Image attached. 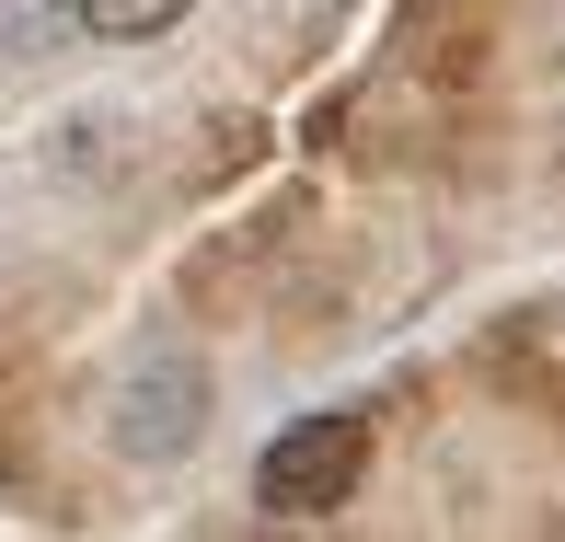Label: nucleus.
Listing matches in <instances>:
<instances>
[{
	"mask_svg": "<svg viewBox=\"0 0 565 542\" xmlns=\"http://www.w3.org/2000/svg\"><path fill=\"white\" fill-rule=\"evenodd\" d=\"M370 474V416L358 404H323V416H289L254 461V508L266 520H335Z\"/></svg>",
	"mask_w": 565,
	"mask_h": 542,
	"instance_id": "nucleus-1",
	"label": "nucleus"
},
{
	"mask_svg": "<svg viewBox=\"0 0 565 542\" xmlns=\"http://www.w3.org/2000/svg\"><path fill=\"white\" fill-rule=\"evenodd\" d=\"M116 461H185L196 438H209V370H196L185 347H139L127 358V381H116Z\"/></svg>",
	"mask_w": 565,
	"mask_h": 542,
	"instance_id": "nucleus-2",
	"label": "nucleus"
},
{
	"mask_svg": "<svg viewBox=\"0 0 565 542\" xmlns=\"http://www.w3.org/2000/svg\"><path fill=\"white\" fill-rule=\"evenodd\" d=\"M196 0H70V23H82L93 46H139V35H162V23H185Z\"/></svg>",
	"mask_w": 565,
	"mask_h": 542,
	"instance_id": "nucleus-3",
	"label": "nucleus"
}]
</instances>
